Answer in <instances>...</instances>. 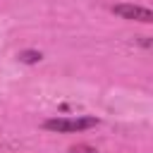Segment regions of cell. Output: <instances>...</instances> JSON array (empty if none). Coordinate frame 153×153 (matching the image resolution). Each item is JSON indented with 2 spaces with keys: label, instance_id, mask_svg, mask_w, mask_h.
<instances>
[{
  "label": "cell",
  "instance_id": "obj_1",
  "mask_svg": "<svg viewBox=\"0 0 153 153\" xmlns=\"http://www.w3.org/2000/svg\"><path fill=\"white\" fill-rule=\"evenodd\" d=\"M98 117L91 115H76V117H53L43 122V129L48 131H60V134H74V131H86L91 127H98Z\"/></svg>",
  "mask_w": 153,
  "mask_h": 153
},
{
  "label": "cell",
  "instance_id": "obj_2",
  "mask_svg": "<svg viewBox=\"0 0 153 153\" xmlns=\"http://www.w3.org/2000/svg\"><path fill=\"white\" fill-rule=\"evenodd\" d=\"M115 14H120L122 19H131V22H143V24H151L153 22V12L148 7H141V5H131V2H120L112 7Z\"/></svg>",
  "mask_w": 153,
  "mask_h": 153
},
{
  "label": "cell",
  "instance_id": "obj_3",
  "mask_svg": "<svg viewBox=\"0 0 153 153\" xmlns=\"http://www.w3.org/2000/svg\"><path fill=\"white\" fill-rule=\"evenodd\" d=\"M19 60L26 62V65H31V62H38V60H41V53H38V50H22V53H19Z\"/></svg>",
  "mask_w": 153,
  "mask_h": 153
},
{
  "label": "cell",
  "instance_id": "obj_4",
  "mask_svg": "<svg viewBox=\"0 0 153 153\" xmlns=\"http://www.w3.org/2000/svg\"><path fill=\"white\" fill-rule=\"evenodd\" d=\"M69 153H98V151L93 146H88V143H76V146L69 148Z\"/></svg>",
  "mask_w": 153,
  "mask_h": 153
}]
</instances>
